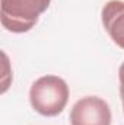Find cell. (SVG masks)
Returning <instances> with one entry per match:
<instances>
[{"label":"cell","mask_w":124,"mask_h":125,"mask_svg":"<svg viewBox=\"0 0 124 125\" xmlns=\"http://www.w3.org/2000/svg\"><path fill=\"white\" fill-rule=\"evenodd\" d=\"M69 100V86L59 76H42L35 80L29 90V102L35 112L42 116H57Z\"/></svg>","instance_id":"1"},{"label":"cell","mask_w":124,"mask_h":125,"mask_svg":"<svg viewBox=\"0 0 124 125\" xmlns=\"http://www.w3.org/2000/svg\"><path fill=\"white\" fill-rule=\"evenodd\" d=\"M51 0H1L0 21L4 29L13 33L31 31L39 15L44 13Z\"/></svg>","instance_id":"2"},{"label":"cell","mask_w":124,"mask_h":125,"mask_svg":"<svg viewBox=\"0 0 124 125\" xmlns=\"http://www.w3.org/2000/svg\"><path fill=\"white\" fill-rule=\"evenodd\" d=\"M72 125H111V109L98 96L79 99L70 112Z\"/></svg>","instance_id":"3"},{"label":"cell","mask_w":124,"mask_h":125,"mask_svg":"<svg viewBox=\"0 0 124 125\" xmlns=\"http://www.w3.org/2000/svg\"><path fill=\"white\" fill-rule=\"evenodd\" d=\"M102 25L114 44L124 50V1L110 0L102 7Z\"/></svg>","instance_id":"4"},{"label":"cell","mask_w":124,"mask_h":125,"mask_svg":"<svg viewBox=\"0 0 124 125\" xmlns=\"http://www.w3.org/2000/svg\"><path fill=\"white\" fill-rule=\"evenodd\" d=\"M118 79H120V94H121L123 111H124V62L120 65V70H118Z\"/></svg>","instance_id":"5"}]
</instances>
